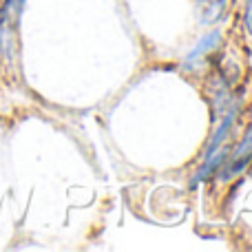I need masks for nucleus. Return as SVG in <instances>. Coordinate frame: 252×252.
<instances>
[{
  "label": "nucleus",
  "instance_id": "f257e3e1",
  "mask_svg": "<svg viewBox=\"0 0 252 252\" xmlns=\"http://www.w3.org/2000/svg\"><path fill=\"white\" fill-rule=\"evenodd\" d=\"M252 159V124L248 126V130L244 133V139L237 144V148L232 151L228 164L223 166V175L221 179H230L235 175H239L241 170L248 166V161Z\"/></svg>",
  "mask_w": 252,
  "mask_h": 252
},
{
  "label": "nucleus",
  "instance_id": "f03ea898",
  "mask_svg": "<svg viewBox=\"0 0 252 252\" xmlns=\"http://www.w3.org/2000/svg\"><path fill=\"white\" fill-rule=\"evenodd\" d=\"M219 38H221V31H213V33L204 35V40H199V42H197V47L190 51V56H188V60H195V58H199L201 53L210 51V49H213L215 44L219 42Z\"/></svg>",
  "mask_w": 252,
  "mask_h": 252
},
{
  "label": "nucleus",
  "instance_id": "7ed1b4c3",
  "mask_svg": "<svg viewBox=\"0 0 252 252\" xmlns=\"http://www.w3.org/2000/svg\"><path fill=\"white\" fill-rule=\"evenodd\" d=\"M246 25L252 31V0H246Z\"/></svg>",
  "mask_w": 252,
  "mask_h": 252
}]
</instances>
